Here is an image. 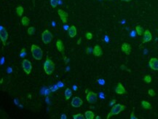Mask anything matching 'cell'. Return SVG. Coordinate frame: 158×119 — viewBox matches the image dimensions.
I'll return each mask as SVG.
<instances>
[{
    "label": "cell",
    "instance_id": "obj_18",
    "mask_svg": "<svg viewBox=\"0 0 158 119\" xmlns=\"http://www.w3.org/2000/svg\"><path fill=\"white\" fill-rule=\"evenodd\" d=\"M85 116L86 119H93L96 118L95 117V114L91 110H87L85 113Z\"/></svg>",
    "mask_w": 158,
    "mask_h": 119
},
{
    "label": "cell",
    "instance_id": "obj_35",
    "mask_svg": "<svg viewBox=\"0 0 158 119\" xmlns=\"http://www.w3.org/2000/svg\"><path fill=\"white\" fill-rule=\"evenodd\" d=\"M60 118H61V119H62V118H64V119H66V115H65V114H63V115H61Z\"/></svg>",
    "mask_w": 158,
    "mask_h": 119
},
{
    "label": "cell",
    "instance_id": "obj_39",
    "mask_svg": "<svg viewBox=\"0 0 158 119\" xmlns=\"http://www.w3.org/2000/svg\"><path fill=\"white\" fill-rule=\"evenodd\" d=\"M2 83H3V78H2V79H1V81H0V83H1V84H2Z\"/></svg>",
    "mask_w": 158,
    "mask_h": 119
},
{
    "label": "cell",
    "instance_id": "obj_22",
    "mask_svg": "<svg viewBox=\"0 0 158 119\" xmlns=\"http://www.w3.org/2000/svg\"><path fill=\"white\" fill-rule=\"evenodd\" d=\"M72 96V91L70 89H66L65 90V98L66 100H69Z\"/></svg>",
    "mask_w": 158,
    "mask_h": 119
},
{
    "label": "cell",
    "instance_id": "obj_14",
    "mask_svg": "<svg viewBox=\"0 0 158 119\" xmlns=\"http://www.w3.org/2000/svg\"><path fill=\"white\" fill-rule=\"evenodd\" d=\"M115 92L117 94H120V95L125 94L126 93V90L124 87V85L121 83H117V85L116 86V88H115Z\"/></svg>",
    "mask_w": 158,
    "mask_h": 119
},
{
    "label": "cell",
    "instance_id": "obj_24",
    "mask_svg": "<svg viewBox=\"0 0 158 119\" xmlns=\"http://www.w3.org/2000/svg\"><path fill=\"white\" fill-rule=\"evenodd\" d=\"M144 80L146 83H150L152 82V78H151L150 75H149V74L145 75V77L144 78Z\"/></svg>",
    "mask_w": 158,
    "mask_h": 119
},
{
    "label": "cell",
    "instance_id": "obj_26",
    "mask_svg": "<svg viewBox=\"0 0 158 119\" xmlns=\"http://www.w3.org/2000/svg\"><path fill=\"white\" fill-rule=\"evenodd\" d=\"M50 2L52 8H56L58 6V0H50Z\"/></svg>",
    "mask_w": 158,
    "mask_h": 119
},
{
    "label": "cell",
    "instance_id": "obj_31",
    "mask_svg": "<svg viewBox=\"0 0 158 119\" xmlns=\"http://www.w3.org/2000/svg\"><path fill=\"white\" fill-rule=\"evenodd\" d=\"M93 49H92L91 48H87V49H86V53H88V54H90V53H93Z\"/></svg>",
    "mask_w": 158,
    "mask_h": 119
},
{
    "label": "cell",
    "instance_id": "obj_27",
    "mask_svg": "<svg viewBox=\"0 0 158 119\" xmlns=\"http://www.w3.org/2000/svg\"><path fill=\"white\" fill-rule=\"evenodd\" d=\"M85 37L87 40H90L93 38V34L91 33V32H87V33L85 34Z\"/></svg>",
    "mask_w": 158,
    "mask_h": 119
},
{
    "label": "cell",
    "instance_id": "obj_34",
    "mask_svg": "<svg viewBox=\"0 0 158 119\" xmlns=\"http://www.w3.org/2000/svg\"><path fill=\"white\" fill-rule=\"evenodd\" d=\"M81 42H82V38H79L78 40H77V44L78 45H79L80 44H81Z\"/></svg>",
    "mask_w": 158,
    "mask_h": 119
},
{
    "label": "cell",
    "instance_id": "obj_17",
    "mask_svg": "<svg viewBox=\"0 0 158 119\" xmlns=\"http://www.w3.org/2000/svg\"><path fill=\"white\" fill-rule=\"evenodd\" d=\"M141 106L144 109H146V110H151L152 109V105L151 104L147 102V101H145V100H143L141 102Z\"/></svg>",
    "mask_w": 158,
    "mask_h": 119
},
{
    "label": "cell",
    "instance_id": "obj_15",
    "mask_svg": "<svg viewBox=\"0 0 158 119\" xmlns=\"http://www.w3.org/2000/svg\"><path fill=\"white\" fill-rule=\"evenodd\" d=\"M68 31H69V36L70 37L73 38V37H74L77 35V31L76 26H70Z\"/></svg>",
    "mask_w": 158,
    "mask_h": 119
},
{
    "label": "cell",
    "instance_id": "obj_23",
    "mask_svg": "<svg viewBox=\"0 0 158 119\" xmlns=\"http://www.w3.org/2000/svg\"><path fill=\"white\" fill-rule=\"evenodd\" d=\"M72 118L74 119H84V118H85V115H82L81 113H78V114H76V115H74Z\"/></svg>",
    "mask_w": 158,
    "mask_h": 119
},
{
    "label": "cell",
    "instance_id": "obj_9",
    "mask_svg": "<svg viewBox=\"0 0 158 119\" xmlns=\"http://www.w3.org/2000/svg\"><path fill=\"white\" fill-rule=\"evenodd\" d=\"M71 104L74 107H79L83 104V101L82 99L79 96H74L71 100Z\"/></svg>",
    "mask_w": 158,
    "mask_h": 119
},
{
    "label": "cell",
    "instance_id": "obj_1",
    "mask_svg": "<svg viewBox=\"0 0 158 119\" xmlns=\"http://www.w3.org/2000/svg\"><path fill=\"white\" fill-rule=\"evenodd\" d=\"M31 52L33 58L37 61H40L43 58V51L38 45H32L31 47Z\"/></svg>",
    "mask_w": 158,
    "mask_h": 119
},
{
    "label": "cell",
    "instance_id": "obj_8",
    "mask_svg": "<svg viewBox=\"0 0 158 119\" xmlns=\"http://www.w3.org/2000/svg\"><path fill=\"white\" fill-rule=\"evenodd\" d=\"M58 14L60 20H62V22L64 24H66L67 20H68L69 14L66 11H64V10H61V9H59L58 10Z\"/></svg>",
    "mask_w": 158,
    "mask_h": 119
},
{
    "label": "cell",
    "instance_id": "obj_10",
    "mask_svg": "<svg viewBox=\"0 0 158 119\" xmlns=\"http://www.w3.org/2000/svg\"><path fill=\"white\" fill-rule=\"evenodd\" d=\"M149 66L151 69L158 71V59L152 58L149 61Z\"/></svg>",
    "mask_w": 158,
    "mask_h": 119
},
{
    "label": "cell",
    "instance_id": "obj_6",
    "mask_svg": "<svg viewBox=\"0 0 158 119\" xmlns=\"http://www.w3.org/2000/svg\"><path fill=\"white\" fill-rule=\"evenodd\" d=\"M22 67L24 71V72L27 74H29L32 69V65L30 61L27 59H23L22 61Z\"/></svg>",
    "mask_w": 158,
    "mask_h": 119
},
{
    "label": "cell",
    "instance_id": "obj_25",
    "mask_svg": "<svg viewBox=\"0 0 158 119\" xmlns=\"http://www.w3.org/2000/svg\"><path fill=\"white\" fill-rule=\"evenodd\" d=\"M27 32H28V34L29 35H34V32H35V28L33 27V26L29 27V28L28 29V30H27Z\"/></svg>",
    "mask_w": 158,
    "mask_h": 119
},
{
    "label": "cell",
    "instance_id": "obj_33",
    "mask_svg": "<svg viewBox=\"0 0 158 119\" xmlns=\"http://www.w3.org/2000/svg\"><path fill=\"white\" fill-rule=\"evenodd\" d=\"M115 104H116V100H115V99H112V100L110 102L109 105H110V106H113V105H114Z\"/></svg>",
    "mask_w": 158,
    "mask_h": 119
},
{
    "label": "cell",
    "instance_id": "obj_3",
    "mask_svg": "<svg viewBox=\"0 0 158 119\" xmlns=\"http://www.w3.org/2000/svg\"><path fill=\"white\" fill-rule=\"evenodd\" d=\"M43 68H44L45 72L47 74L50 75L55 70V64L51 59H50L49 58H47V59L45 60L44 63Z\"/></svg>",
    "mask_w": 158,
    "mask_h": 119
},
{
    "label": "cell",
    "instance_id": "obj_2",
    "mask_svg": "<svg viewBox=\"0 0 158 119\" xmlns=\"http://www.w3.org/2000/svg\"><path fill=\"white\" fill-rule=\"evenodd\" d=\"M125 108H126V106H125V105H123V104H115L114 105L112 106L110 112H109V114L107 115V118L109 119V118H111L112 116H113V115H118L119 113H120L122 112L123 110H125Z\"/></svg>",
    "mask_w": 158,
    "mask_h": 119
},
{
    "label": "cell",
    "instance_id": "obj_11",
    "mask_svg": "<svg viewBox=\"0 0 158 119\" xmlns=\"http://www.w3.org/2000/svg\"><path fill=\"white\" fill-rule=\"evenodd\" d=\"M152 40V35L151 34V32L149 30L146 29L144 32V37H143V41L142 43H146V42H149Z\"/></svg>",
    "mask_w": 158,
    "mask_h": 119
},
{
    "label": "cell",
    "instance_id": "obj_37",
    "mask_svg": "<svg viewBox=\"0 0 158 119\" xmlns=\"http://www.w3.org/2000/svg\"><path fill=\"white\" fill-rule=\"evenodd\" d=\"M101 118L100 116H98V115L96 117V119H101Z\"/></svg>",
    "mask_w": 158,
    "mask_h": 119
},
{
    "label": "cell",
    "instance_id": "obj_13",
    "mask_svg": "<svg viewBox=\"0 0 158 119\" xmlns=\"http://www.w3.org/2000/svg\"><path fill=\"white\" fill-rule=\"evenodd\" d=\"M93 55L95 56H97V57L101 56L103 55V50H102L101 47L98 45H95L94 48H93Z\"/></svg>",
    "mask_w": 158,
    "mask_h": 119
},
{
    "label": "cell",
    "instance_id": "obj_38",
    "mask_svg": "<svg viewBox=\"0 0 158 119\" xmlns=\"http://www.w3.org/2000/svg\"><path fill=\"white\" fill-rule=\"evenodd\" d=\"M89 91H89V89H86V90H85V94H88Z\"/></svg>",
    "mask_w": 158,
    "mask_h": 119
},
{
    "label": "cell",
    "instance_id": "obj_32",
    "mask_svg": "<svg viewBox=\"0 0 158 119\" xmlns=\"http://www.w3.org/2000/svg\"><path fill=\"white\" fill-rule=\"evenodd\" d=\"M25 52H26V48H23L21 50H20V56H22L23 55H24L25 54Z\"/></svg>",
    "mask_w": 158,
    "mask_h": 119
},
{
    "label": "cell",
    "instance_id": "obj_30",
    "mask_svg": "<svg viewBox=\"0 0 158 119\" xmlns=\"http://www.w3.org/2000/svg\"><path fill=\"white\" fill-rule=\"evenodd\" d=\"M130 119H137V117H135V115L134 111H132V113L130 114Z\"/></svg>",
    "mask_w": 158,
    "mask_h": 119
},
{
    "label": "cell",
    "instance_id": "obj_16",
    "mask_svg": "<svg viewBox=\"0 0 158 119\" xmlns=\"http://www.w3.org/2000/svg\"><path fill=\"white\" fill-rule=\"evenodd\" d=\"M56 48L58 50L62 53H64V43L60 40H58L56 42Z\"/></svg>",
    "mask_w": 158,
    "mask_h": 119
},
{
    "label": "cell",
    "instance_id": "obj_20",
    "mask_svg": "<svg viewBox=\"0 0 158 119\" xmlns=\"http://www.w3.org/2000/svg\"><path fill=\"white\" fill-rule=\"evenodd\" d=\"M135 32H136V34L138 35L141 36V35H144V29H143L142 26L138 25V26H135Z\"/></svg>",
    "mask_w": 158,
    "mask_h": 119
},
{
    "label": "cell",
    "instance_id": "obj_36",
    "mask_svg": "<svg viewBox=\"0 0 158 119\" xmlns=\"http://www.w3.org/2000/svg\"><path fill=\"white\" fill-rule=\"evenodd\" d=\"M122 1H123V2H128L132 1V0H122Z\"/></svg>",
    "mask_w": 158,
    "mask_h": 119
},
{
    "label": "cell",
    "instance_id": "obj_7",
    "mask_svg": "<svg viewBox=\"0 0 158 119\" xmlns=\"http://www.w3.org/2000/svg\"><path fill=\"white\" fill-rule=\"evenodd\" d=\"M86 99L90 104H95L98 100V95L96 93L93 91H89L87 94Z\"/></svg>",
    "mask_w": 158,
    "mask_h": 119
},
{
    "label": "cell",
    "instance_id": "obj_29",
    "mask_svg": "<svg viewBox=\"0 0 158 119\" xmlns=\"http://www.w3.org/2000/svg\"><path fill=\"white\" fill-rule=\"evenodd\" d=\"M120 68H121V69L122 70H125V71H128V72H131V70L130 69H128L127 67H126L125 65H124V64H122V65L120 66Z\"/></svg>",
    "mask_w": 158,
    "mask_h": 119
},
{
    "label": "cell",
    "instance_id": "obj_4",
    "mask_svg": "<svg viewBox=\"0 0 158 119\" xmlns=\"http://www.w3.org/2000/svg\"><path fill=\"white\" fill-rule=\"evenodd\" d=\"M53 36H52V33L47 29L45 30L42 34V40L43 43L45 45H47L52 40Z\"/></svg>",
    "mask_w": 158,
    "mask_h": 119
},
{
    "label": "cell",
    "instance_id": "obj_5",
    "mask_svg": "<svg viewBox=\"0 0 158 119\" xmlns=\"http://www.w3.org/2000/svg\"><path fill=\"white\" fill-rule=\"evenodd\" d=\"M0 39H1L3 45L5 46L7 43V40L8 39V32L6 30V29L2 26H0Z\"/></svg>",
    "mask_w": 158,
    "mask_h": 119
},
{
    "label": "cell",
    "instance_id": "obj_12",
    "mask_svg": "<svg viewBox=\"0 0 158 119\" xmlns=\"http://www.w3.org/2000/svg\"><path fill=\"white\" fill-rule=\"evenodd\" d=\"M121 50L124 53L126 54V55H130V52H131V46L130 44H128V43L124 42L121 46Z\"/></svg>",
    "mask_w": 158,
    "mask_h": 119
},
{
    "label": "cell",
    "instance_id": "obj_21",
    "mask_svg": "<svg viewBox=\"0 0 158 119\" xmlns=\"http://www.w3.org/2000/svg\"><path fill=\"white\" fill-rule=\"evenodd\" d=\"M29 22H30V20H29V18L28 17H26V16L22 17V18H21V24H23V26H28L29 25Z\"/></svg>",
    "mask_w": 158,
    "mask_h": 119
},
{
    "label": "cell",
    "instance_id": "obj_19",
    "mask_svg": "<svg viewBox=\"0 0 158 119\" xmlns=\"http://www.w3.org/2000/svg\"><path fill=\"white\" fill-rule=\"evenodd\" d=\"M24 13V9L22 6H18L16 7V13L19 17H21Z\"/></svg>",
    "mask_w": 158,
    "mask_h": 119
},
{
    "label": "cell",
    "instance_id": "obj_28",
    "mask_svg": "<svg viewBox=\"0 0 158 119\" xmlns=\"http://www.w3.org/2000/svg\"><path fill=\"white\" fill-rule=\"evenodd\" d=\"M148 94H149V95L150 96H152V97L154 96L155 94H155V91H154V89H149Z\"/></svg>",
    "mask_w": 158,
    "mask_h": 119
}]
</instances>
